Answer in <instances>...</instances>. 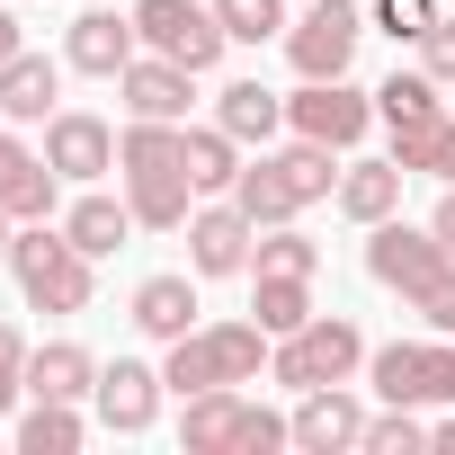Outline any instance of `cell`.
I'll return each mask as SVG.
<instances>
[{
  "label": "cell",
  "instance_id": "cell-1",
  "mask_svg": "<svg viewBox=\"0 0 455 455\" xmlns=\"http://www.w3.org/2000/svg\"><path fill=\"white\" fill-rule=\"evenodd\" d=\"M116 179H125L134 223H152V233H188V214H196L188 125H152V116H134V125L116 134Z\"/></svg>",
  "mask_w": 455,
  "mask_h": 455
},
{
  "label": "cell",
  "instance_id": "cell-2",
  "mask_svg": "<svg viewBox=\"0 0 455 455\" xmlns=\"http://www.w3.org/2000/svg\"><path fill=\"white\" fill-rule=\"evenodd\" d=\"M277 348H268V331L259 322H214V331H188V339H170V393L188 402V393H214V384H259V366H268Z\"/></svg>",
  "mask_w": 455,
  "mask_h": 455
},
{
  "label": "cell",
  "instance_id": "cell-3",
  "mask_svg": "<svg viewBox=\"0 0 455 455\" xmlns=\"http://www.w3.org/2000/svg\"><path fill=\"white\" fill-rule=\"evenodd\" d=\"M295 428L277 419V411H259V402H242L233 384H214V393H188V411H179V446L188 455H268V446H286Z\"/></svg>",
  "mask_w": 455,
  "mask_h": 455
},
{
  "label": "cell",
  "instance_id": "cell-4",
  "mask_svg": "<svg viewBox=\"0 0 455 455\" xmlns=\"http://www.w3.org/2000/svg\"><path fill=\"white\" fill-rule=\"evenodd\" d=\"M10 268L28 286L36 313H90V251L72 233H45V223H28V233L10 242Z\"/></svg>",
  "mask_w": 455,
  "mask_h": 455
},
{
  "label": "cell",
  "instance_id": "cell-5",
  "mask_svg": "<svg viewBox=\"0 0 455 455\" xmlns=\"http://www.w3.org/2000/svg\"><path fill=\"white\" fill-rule=\"evenodd\" d=\"M366 366V331L357 322H339V313H313L304 331H286L277 339V357H268V375L277 384H295V393H313V384H348Z\"/></svg>",
  "mask_w": 455,
  "mask_h": 455
},
{
  "label": "cell",
  "instance_id": "cell-6",
  "mask_svg": "<svg viewBox=\"0 0 455 455\" xmlns=\"http://www.w3.org/2000/svg\"><path fill=\"white\" fill-rule=\"evenodd\" d=\"M134 28H143V45L152 54H170V63H188V72H214L223 63V19H214V0H134Z\"/></svg>",
  "mask_w": 455,
  "mask_h": 455
},
{
  "label": "cell",
  "instance_id": "cell-7",
  "mask_svg": "<svg viewBox=\"0 0 455 455\" xmlns=\"http://www.w3.org/2000/svg\"><path fill=\"white\" fill-rule=\"evenodd\" d=\"M366 375H375V393L402 402V411H419V402H455V348H446V339H393V348L366 357Z\"/></svg>",
  "mask_w": 455,
  "mask_h": 455
},
{
  "label": "cell",
  "instance_id": "cell-8",
  "mask_svg": "<svg viewBox=\"0 0 455 455\" xmlns=\"http://www.w3.org/2000/svg\"><path fill=\"white\" fill-rule=\"evenodd\" d=\"M357 36H366L357 0H313V10L286 28V63H295L304 81H339V72L357 63Z\"/></svg>",
  "mask_w": 455,
  "mask_h": 455
},
{
  "label": "cell",
  "instance_id": "cell-9",
  "mask_svg": "<svg viewBox=\"0 0 455 455\" xmlns=\"http://www.w3.org/2000/svg\"><path fill=\"white\" fill-rule=\"evenodd\" d=\"M286 125L313 134V143H331V152H348V143L375 125V90H348V72H339V81H304V90L286 99Z\"/></svg>",
  "mask_w": 455,
  "mask_h": 455
},
{
  "label": "cell",
  "instance_id": "cell-10",
  "mask_svg": "<svg viewBox=\"0 0 455 455\" xmlns=\"http://www.w3.org/2000/svg\"><path fill=\"white\" fill-rule=\"evenodd\" d=\"M366 268H375V286H393V295H419L428 277H446L455 268V251L437 242V233H411V223H375V242H366Z\"/></svg>",
  "mask_w": 455,
  "mask_h": 455
},
{
  "label": "cell",
  "instance_id": "cell-11",
  "mask_svg": "<svg viewBox=\"0 0 455 455\" xmlns=\"http://www.w3.org/2000/svg\"><path fill=\"white\" fill-rule=\"evenodd\" d=\"M251 233H259V223L242 205H196L188 214V268L196 277H242L251 268Z\"/></svg>",
  "mask_w": 455,
  "mask_h": 455
},
{
  "label": "cell",
  "instance_id": "cell-12",
  "mask_svg": "<svg viewBox=\"0 0 455 455\" xmlns=\"http://www.w3.org/2000/svg\"><path fill=\"white\" fill-rule=\"evenodd\" d=\"M45 161L63 170V179H99V170H116V134H108V116H90V108H54L45 116Z\"/></svg>",
  "mask_w": 455,
  "mask_h": 455
},
{
  "label": "cell",
  "instance_id": "cell-13",
  "mask_svg": "<svg viewBox=\"0 0 455 455\" xmlns=\"http://www.w3.org/2000/svg\"><path fill=\"white\" fill-rule=\"evenodd\" d=\"M188 63H170V54H134L125 72H116V90H125V116H152V125H188Z\"/></svg>",
  "mask_w": 455,
  "mask_h": 455
},
{
  "label": "cell",
  "instance_id": "cell-14",
  "mask_svg": "<svg viewBox=\"0 0 455 455\" xmlns=\"http://www.w3.org/2000/svg\"><path fill=\"white\" fill-rule=\"evenodd\" d=\"M54 188H63V170L45 152H28L19 134H0V214H10V223H45Z\"/></svg>",
  "mask_w": 455,
  "mask_h": 455
},
{
  "label": "cell",
  "instance_id": "cell-15",
  "mask_svg": "<svg viewBox=\"0 0 455 455\" xmlns=\"http://www.w3.org/2000/svg\"><path fill=\"white\" fill-rule=\"evenodd\" d=\"M134 36H143V28H134V10H125V19H116V10H81V19H72V36H63V63H72V72L116 81V72L134 63Z\"/></svg>",
  "mask_w": 455,
  "mask_h": 455
},
{
  "label": "cell",
  "instance_id": "cell-16",
  "mask_svg": "<svg viewBox=\"0 0 455 455\" xmlns=\"http://www.w3.org/2000/svg\"><path fill=\"white\" fill-rule=\"evenodd\" d=\"M161 384H170V375H152L143 357L99 366V419H108L116 437H143V428H152V411H161Z\"/></svg>",
  "mask_w": 455,
  "mask_h": 455
},
{
  "label": "cell",
  "instance_id": "cell-17",
  "mask_svg": "<svg viewBox=\"0 0 455 455\" xmlns=\"http://www.w3.org/2000/svg\"><path fill=\"white\" fill-rule=\"evenodd\" d=\"M286 428H295V446H313V455H331V446H366V402H357L348 384H313L304 411H295Z\"/></svg>",
  "mask_w": 455,
  "mask_h": 455
},
{
  "label": "cell",
  "instance_id": "cell-18",
  "mask_svg": "<svg viewBox=\"0 0 455 455\" xmlns=\"http://www.w3.org/2000/svg\"><path fill=\"white\" fill-rule=\"evenodd\" d=\"M54 99H63V63H45V54H10V63H0V116L45 125Z\"/></svg>",
  "mask_w": 455,
  "mask_h": 455
},
{
  "label": "cell",
  "instance_id": "cell-19",
  "mask_svg": "<svg viewBox=\"0 0 455 455\" xmlns=\"http://www.w3.org/2000/svg\"><path fill=\"white\" fill-rule=\"evenodd\" d=\"M81 393H99V357L81 339H54L28 357V402H81Z\"/></svg>",
  "mask_w": 455,
  "mask_h": 455
},
{
  "label": "cell",
  "instance_id": "cell-20",
  "mask_svg": "<svg viewBox=\"0 0 455 455\" xmlns=\"http://www.w3.org/2000/svg\"><path fill=\"white\" fill-rule=\"evenodd\" d=\"M402 179H411L402 161H348V170H339V214L375 233V223L402 205Z\"/></svg>",
  "mask_w": 455,
  "mask_h": 455
},
{
  "label": "cell",
  "instance_id": "cell-21",
  "mask_svg": "<svg viewBox=\"0 0 455 455\" xmlns=\"http://www.w3.org/2000/svg\"><path fill=\"white\" fill-rule=\"evenodd\" d=\"M134 331L143 339H188L196 331V286L188 277H143L134 286Z\"/></svg>",
  "mask_w": 455,
  "mask_h": 455
},
{
  "label": "cell",
  "instance_id": "cell-22",
  "mask_svg": "<svg viewBox=\"0 0 455 455\" xmlns=\"http://www.w3.org/2000/svg\"><path fill=\"white\" fill-rule=\"evenodd\" d=\"M214 125L233 134V143H268V134L286 125V99H277V90H259V81H233V90L214 99Z\"/></svg>",
  "mask_w": 455,
  "mask_h": 455
},
{
  "label": "cell",
  "instance_id": "cell-23",
  "mask_svg": "<svg viewBox=\"0 0 455 455\" xmlns=\"http://www.w3.org/2000/svg\"><path fill=\"white\" fill-rule=\"evenodd\" d=\"M233 205H242L251 223H295V214H304V196L286 188V170H277V161H242V179H233Z\"/></svg>",
  "mask_w": 455,
  "mask_h": 455
},
{
  "label": "cell",
  "instance_id": "cell-24",
  "mask_svg": "<svg viewBox=\"0 0 455 455\" xmlns=\"http://www.w3.org/2000/svg\"><path fill=\"white\" fill-rule=\"evenodd\" d=\"M188 179H196V196H233V179H242V143L223 134V125H188Z\"/></svg>",
  "mask_w": 455,
  "mask_h": 455
},
{
  "label": "cell",
  "instance_id": "cell-25",
  "mask_svg": "<svg viewBox=\"0 0 455 455\" xmlns=\"http://www.w3.org/2000/svg\"><path fill=\"white\" fill-rule=\"evenodd\" d=\"M63 233H72L90 259H108V251H125V233H134V205H116V196H81V205L63 214Z\"/></svg>",
  "mask_w": 455,
  "mask_h": 455
},
{
  "label": "cell",
  "instance_id": "cell-26",
  "mask_svg": "<svg viewBox=\"0 0 455 455\" xmlns=\"http://www.w3.org/2000/svg\"><path fill=\"white\" fill-rule=\"evenodd\" d=\"M251 322H259L268 339L304 331V322H313V277H259V295H251Z\"/></svg>",
  "mask_w": 455,
  "mask_h": 455
},
{
  "label": "cell",
  "instance_id": "cell-27",
  "mask_svg": "<svg viewBox=\"0 0 455 455\" xmlns=\"http://www.w3.org/2000/svg\"><path fill=\"white\" fill-rule=\"evenodd\" d=\"M251 268H259V277H313L322 251L295 233V223H268V242H251Z\"/></svg>",
  "mask_w": 455,
  "mask_h": 455
},
{
  "label": "cell",
  "instance_id": "cell-28",
  "mask_svg": "<svg viewBox=\"0 0 455 455\" xmlns=\"http://www.w3.org/2000/svg\"><path fill=\"white\" fill-rule=\"evenodd\" d=\"M375 116H384V125H419V116H446V108H437V81H428V72H393V81L375 90Z\"/></svg>",
  "mask_w": 455,
  "mask_h": 455
},
{
  "label": "cell",
  "instance_id": "cell-29",
  "mask_svg": "<svg viewBox=\"0 0 455 455\" xmlns=\"http://www.w3.org/2000/svg\"><path fill=\"white\" fill-rule=\"evenodd\" d=\"M268 161L286 170V188H295L304 205H313V196H339V170H331V143H313V134H304L295 152H268Z\"/></svg>",
  "mask_w": 455,
  "mask_h": 455
},
{
  "label": "cell",
  "instance_id": "cell-30",
  "mask_svg": "<svg viewBox=\"0 0 455 455\" xmlns=\"http://www.w3.org/2000/svg\"><path fill=\"white\" fill-rule=\"evenodd\" d=\"M214 19L233 45H268V36H286V0H214Z\"/></svg>",
  "mask_w": 455,
  "mask_h": 455
},
{
  "label": "cell",
  "instance_id": "cell-31",
  "mask_svg": "<svg viewBox=\"0 0 455 455\" xmlns=\"http://www.w3.org/2000/svg\"><path fill=\"white\" fill-rule=\"evenodd\" d=\"M19 446H28V455H72V446H81V419H72V402H36V411L19 419Z\"/></svg>",
  "mask_w": 455,
  "mask_h": 455
},
{
  "label": "cell",
  "instance_id": "cell-32",
  "mask_svg": "<svg viewBox=\"0 0 455 455\" xmlns=\"http://www.w3.org/2000/svg\"><path fill=\"white\" fill-rule=\"evenodd\" d=\"M419 446H428V428H419L402 402H393L384 419H366V455H419Z\"/></svg>",
  "mask_w": 455,
  "mask_h": 455
},
{
  "label": "cell",
  "instance_id": "cell-33",
  "mask_svg": "<svg viewBox=\"0 0 455 455\" xmlns=\"http://www.w3.org/2000/svg\"><path fill=\"white\" fill-rule=\"evenodd\" d=\"M375 28H384L393 45H419V36L437 28V0H375Z\"/></svg>",
  "mask_w": 455,
  "mask_h": 455
},
{
  "label": "cell",
  "instance_id": "cell-34",
  "mask_svg": "<svg viewBox=\"0 0 455 455\" xmlns=\"http://www.w3.org/2000/svg\"><path fill=\"white\" fill-rule=\"evenodd\" d=\"M437 143H446V116H419V125H393V161H402V170H437Z\"/></svg>",
  "mask_w": 455,
  "mask_h": 455
},
{
  "label": "cell",
  "instance_id": "cell-35",
  "mask_svg": "<svg viewBox=\"0 0 455 455\" xmlns=\"http://www.w3.org/2000/svg\"><path fill=\"white\" fill-rule=\"evenodd\" d=\"M411 313H419L437 339H455V268H446V277H428V286L411 295Z\"/></svg>",
  "mask_w": 455,
  "mask_h": 455
},
{
  "label": "cell",
  "instance_id": "cell-36",
  "mask_svg": "<svg viewBox=\"0 0 455 455\" xmlns=\"http://www.w3.org/2000/svg\"><path fill=\"white\" fill-rule=\"evenodd\" d=\"M28 357H36V348H28L10 322H0V411H10V402L28 393Z\"/></svg>",
  "mask_w": 455,
  "mask_h": 455
},
{
  "label": "cell",
  "instance_id": "cell-37",
  "mask_svg": "<svg viewBox=\"0 0 455 455\" xmlns=\"http://www.w3.org/2000/svg\"><path fill=\"white\" fill-rule=\"evenodd\" d=\"M419 72H428V81H455V19H446V10H437V28L419 36Z\"/></svg>",
  "mask_w": 455,
  "mask_h": 455
},
{
  "label": "cell",
  "instance_id": "cell-38",
  "mask_svg": "<svg viewBox=\"0 0 455 455\" xmlns=\"http://www.w3.org/2000/svg\"><path fill=\"white\" fill-rule=\"evenodd\" d=\"M428 233H437V242H446V251H455V188H446V205H437V214H428Z\"/></svg>",
  "mask_w": 455,
  "mask_h": 455
},
{
  "label": "cell",
  "instance_id": "cell-39",
  "mask_svg": "<svg viewBox=\"0 0 455 455\" xmlns=\"http://www.w3.org/2000/svg\"><path fill=\"white\" fill-rule=\"evenodd\" d=\"M428 179H446V188H455V116H446V143H437V170H428Z\"/></svg>",
  "mask_w": 455,
  "mask_h": 455
},
{
  "label": "cell",
  "instance_id": "cell-40",
  "mask_svg": "<svg viewBox=\"0 0 455 455\" xmlns=\"http://www.w3.org/2000/svg\"><path fill=\"white\" fill-rule=\"evenodd\" d=\"M10 54H28V45H19V19L0 10V63H10Z\"/></svg>",
  "mask_w": 455,
  "mask_h": 455
},
{
  "label": "cell",
  "instance_id": "cell-41",
  "mask_svg": "<svg viewBox=\"0 0 455 455\" xmlns=\"http://www.w3.org/2000/svg\"><path fill=\"white\" fill-rule=\"evenodd\" d=\"M10 242H19V233H10V214H0V259H10Z\"/></svg>",
  "mask_w": 455,
  "mask_h": 455
}]
</instances>
